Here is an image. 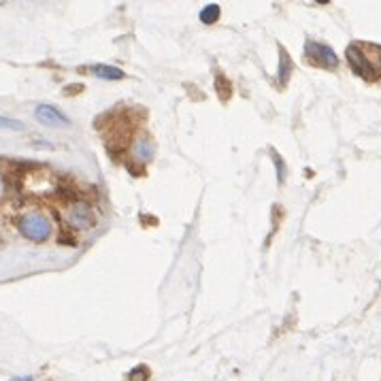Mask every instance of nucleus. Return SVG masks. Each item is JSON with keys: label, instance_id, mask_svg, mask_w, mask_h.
<instances>
[{"label": "nucleus", "instance_id": "nucleus-8", "mask_svg": "<svg viewBox=\"0 0 381 381\" xmlns=\"http://www.w3.org/2000/svg\"><path fill=\"white\" fill-rule=\"evenodd\" d=\"M279 58H282V62H279V75H277V79L282 81V86H284V84L290 81V75H292V60H290V56H288V52H286L284 47L279 49Z\"/></svg>", "mask_w": 381, "mask_h": 381}, {"label": "nucleus", "instance_id": "nucleus-4", "mask_svg": "<svg viewBox=\"0 0 381 381\" xmlns=\"http://www.w3.org/2000/svg\"><path fill=\"white\" fill-rule=\"evenodd\" d=\"M66 219L72 228H77V231H86V228H90L92 222H94V213L86 202H75V205L70 207V211H68Z\"/></svg>", "mask_w": 381, "mask_h": 381}, {"label": "nucleus", "instance_id": "nucleus-6", "mask_svg": "<svg viewBox=\"0 0 381 381\" xmlns=\"http://www.w3.org/2000/svg\"><path fill=\"white\" fill-rule=\"evenodd\" d=\"M92 72L100 79H109V81H117V79H124V70L117 68V66H109V64H98L92 68Z\"/></svg>", "mask_w": 381, "mask_h": 381}, {"label": "nucleus", "instance_id": "nucleus-3", "mask_svg": "<svg viewBox=\"0 0 381 381\" xmlns=\"http://www.w3.org/2000/svg\"><path fill=\"white\" fill-rule=\"evenodd\" d=\"M304 58H307L311 64L322 66V68H328V70H335L339 66L337 54L333 52V49H330L328 45L315 43V41H307V43H304Z\"/></svg>", "mask_w": 381, "mask_h": 381}, {"label": "nucleus", "instance_id": "nucleus-12", "mask_svg": "<svg viewBox=\"0 0 381 381\" xmlns=\"http://www.w3.org/2000/svg\"><path fill=\"white\" fill-rule=\"evenodd\" d=\"M273 160L277 164V179H279V184H284L286 182V164H284L282 156H277L275 151H273Z\"/></svg>", "mask_w": 381, "mask_h": 381}, {"label": "nucleus", "instance_id": "nucleus-9", "mask_svg": "<svg viewBox=\"0 0 381 381\" xmlns=\"http://www.w3.org/2000/svg\"><path fill=\"white\" fill-rule=\"evenodd\" d=\"M219 17V5H207L200 11V21L202 23H213Z\"/></svg>", "mask_w": 381, "mask_h": 381}, {"label": "nucleus", "instance_id": "nucleus-13", "mask_svg": "<svg viewBox=\"0 0 381 381\" xmlns=\"http://www.w3.org/2000/svg\"><path fill=\"white\" fill-rule=\"evenodd\" d=\"M226 79L222 77V75H217V81H215V86H217V92H219V96H222V100H226L228 96H231V88H226Z\"/></svg>", "mask_w": 381, "mask_h": 381}, {"label": "nucleus", "instance_id": "nucleus-1", "mask_svg": "<svg viewBox=\"0 0 381 381\" xmlns=\"http://www.w3.org/2000/svg\"><path fill=\"white\" fill-rule=\"evenodd\" d=\"M345 58L351 70L364 81H377L381 77V47L375 43L355 41L345 49Z\"/></svg>", "mask_w": 381, "mask_h": 381}, {"label": "nucleus", "instance_id": "nucleus-5", "mask_svg": "<svg viewBox=\"0 0 381 381\" xmlns=\"http://www.w3.org/2000/svg\"><path fill=\"white\" fill-rule=\"evenodd\" d=\"M35 115L45 126H68L70 124V119L62 111H58L56 107H52V105H41V107H37Z\"/></svg>", "mask_w": 381, "mask_h": 381}, {"label": "nucleus", "instance_id": "nucleus-10", "mask_svg": "<svg viewBox=\"0 0 381 381\" xmlns=\"http://www.w3.org/2000/svg\"><path fill=\"white\" fill-rule=\"evenodd\" d=\"M0 128H9V130H23V121L19 119H11V117H0Z\"/></svg>", "mask_w": 381, "mask_h": 381}, {"label": "nucleus", "instance_id": "nucleus-2", "mask_svg": "<svg viewBox=\"0 0 381 381\" xmlns=\"http://www.w3.org/2000/svg\"><path fill=\"white\" fill-rule=\"evenodd\" d=\"M19 228L30 241H45V239H49V235H52V222H49V217L43 213L23 215L19 222Z\"/></svg>", "mask_w": 381, "mask_h": 381}, {"label": "nucleus", "instance_id": "nucleus-14", "mask_svg": "<svg viewBox=\"0 0 381 381\" xmlns=\"http://www.w3.org/2000/svg\"><path fill=\"white\" fill-rule=\"evenodd\" d=\"M9 381H32V377H30V375H23V377H13V379H9Z\"/></svg>", "mask_w": 381, "mask_h": 381}, {"label": "nucleus", "instance_id": "nucleus-7", "mask_svg": "<svg viewBox=\"0 0 381 381\" xmlns=\"http://www.w3.org/2000/svg\"><path fill=\"white\" fill-rule=\"evenodd\" d=\"M133 151H135V156H137V160L139 162H149L151 158H154V145H151L147 139H137V143H135V147H133Z\"/></svg>", "mask_w": 381, "mask_h": 381}, {"label": "nucleus", "instance_id": "nucleus-11", "mask_svg": "<svg viewBox=\"0 0 381 381\" xmlns=\"http://www.w3.org/2000/svg\"><path fill=\"white\" fill-rule=\"evenodd\" d=\"M147 377H149V369L147 367H137V369H133L128 373L130 381H147Z\"/></svg>", "mask_w": 381, "mask_h": 381}]
</instances>
